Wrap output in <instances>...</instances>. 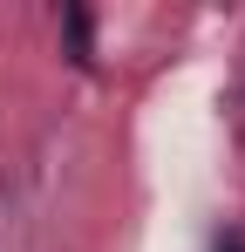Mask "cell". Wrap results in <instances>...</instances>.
Here are the masks:
<instances>
[{"label": "cell", "instance_id": "cell-1", "mask_svg": "<svg viewBox=\"0 0 245 252\" xmlns=\"http://www.w3.org/2000/svg\"><path fill=\"white\" fill-rule=\"evenodd\" d=\"M61 28H68V48H75V62L89 68V55H95V48H89V14H75V7H68V14H61Z\"/></svg>", "mask_w": 245, "mask_h": 252}]
</instances>
